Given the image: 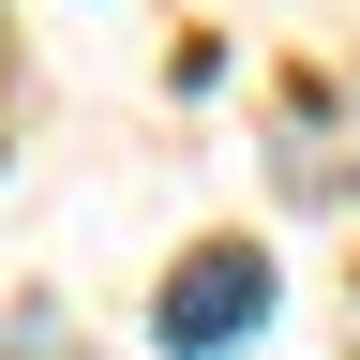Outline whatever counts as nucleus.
<instances>
[{
    "label": "nucleus",
    "instance_id": "nucleus-1",
    "mask_svg": "<svg viewBox=\"0 0 360 360\" xmlns=\"http://www.w3.org/2000/svg\"><path fill=\"white\" fill-rule=\"evenodd\" d=\"M270 315H285V270H270L255 240H195V255L150 285V345H165V360H240Z\"/></svg>",
    "mask_w": 360,
    "mask_h": 360
},
{
    "label": "nucleus",
    "instance_id": "nucleus-2",
    "mask_svg": "<svg viewBox=\"0 0 360 360\" xmlns=\"http://www.w3.org/2000/svg\"><path fill=\"white\" fill-rule=\"evenodd\" d=\"M0 360H90V345H75L60 300H15V315H0Z\"/></svg>",
    "mask_w": 360,
    "mask_h": 360
}]
</instances>
